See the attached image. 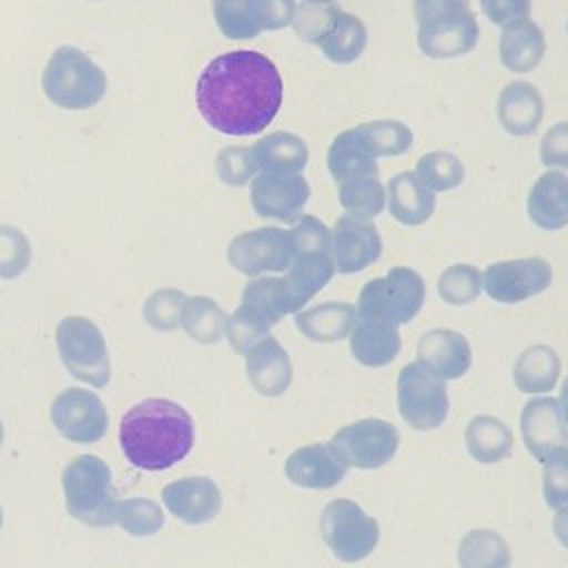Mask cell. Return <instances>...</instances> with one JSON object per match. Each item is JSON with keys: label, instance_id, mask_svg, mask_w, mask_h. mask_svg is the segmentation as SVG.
I'll list each match as a JSON object with an SVG mask.
<instances>
[{"label": "cell", "instance_id": "1", "mask_svg": "<svg viewBox=\"0 0 568 568\" xmlns=\"http://www.w3.org/2000/svg\"><path fill=\"white\" fill-rule=\"evenodd\" d=\"M284 82L260 51L237 49L215 55L195 82V106L206 124L224 135L262 133L277 115Z\"/></svg>", "mask_w": 568, "mask_h": 568}, {"label": "cell", "instance_id": "2", "mask_svg": "<svg viewBox=\"0 0 568 568\" xmlns=\"http://www.w3.org/2000/svg\"><path fill=\"white\" fill-rule=\"evenodd\" d=\"M195 442L191 415L171 399L151 397L120 422V446L126 459L142 470H164L189 455Z\"/></svg>", "mask_w": 568, "mask_h": 568}, {"label": "cell", "instance_id": "3", "mask_svg": "<svg viewBox=\"0 0 568 568\" xmlns=\"http://www.w3.org/2000/svg\"><path fill=\"white\" fill-rule=\"evenodd\" d=\"M286 313H297L286 280L255 277L244 286L240 306L226 317L224 335L240 355H246Z\"/></svg>", "mask_w": 568, "mask_h": 568}, {"label": "cell", "instance_id": "4", "mask_svg": "<svg viewBox=\"0 0 568 568\" xmlns=\"http://www.w3.org/2000/svg\"><path fill=\"white\" fill-rule=\"evenodd\" d=\"M42 91L60 109L84 111L104 98L106 75L82 49L64 44L42 71Z\"/></svg>", "mask_w": 568, "mask_h": 568}, {"label": "cell", "instance_id": "5", "mask_svg": "<svg viewBox=\"0 0 568 568\" xmlns=\"http://www.w3.org/2000/svg\"><path fill=\"white\" fill-rule=\"evenodd\" d=\"M62 488L71 517L95 528L115 524L118 499L106 462L95 455L73 457L62 473Z\"/></svg>", "mask_w": 568, "mask_h": 568}, {"label": "cell", "instance_id": "6", "mask_svg": "<svg viewBox=\"0 0 568 568\" xmlns=\"http://www.w3.org/2000/svg\"><path fill=\"white\" fill-rule=\"evenodd\" d=\"M426 300L422 275L408 266H395L382 277H373L359 291L355 313L384 320L393 326L408 324Z\"/></svg>", "mask_w": 568, "mask_h": 568}, {"label": "cell", "instance_id": "7", "mask_svg": "<svg viewBox=\"0 0 568 568\" xmlns=\"http://www.w3.org/2000/svg\"><path fill=\"white\" fill-rule=\"evenodd\" d=\"M55 344L62 364L75 379L95 388L109 384V351L100 328L91 320L82 315L62 317L55 326Z\"/></svg>", "mask_w": 568, "mask_h": 568}, {"label": "cell", "instance_id": "8", "mask_svg": "<svg viewBox=\"0 0 568 568\" xmlns=\"http://www.w3.org/2000/svg\"><path fill=\"white\" fill-rule=\"evenodd\" d=\"M320 532L331 552L346 564L368 557L379 541L377 521L351 499H333L324 506Z\"/></svg>", "mask_w": 568, "mask_h": 568}, {"label": "cell", "instance_id": "9", "mask_svg": "<svg viewBox=\"0 0 568 568\" xmlns=\"http://www.w3.org/2000/svg\"><path fill=\"white\" fill-rule=\"evenodd\" d=\"M293 20H304V24H295L300 38L313 42L322 55L335 64H351L366 49V24L348 11L326 9L322 13H313L311 18L295 13Z\"/></svg>", "mask_w": 568, "mask_h": 568}, {"label": "cell", "instance_id": "10", "mask_svg": "<svg viewBox=\"0 0 568 568\" xmlns=\"http://www.w3.org/2000/svg\"><path fill=\"white\" fill-rule=\"evenodd\" d=\"M397 406L410 428L433 430L442 426L448 415L446 382L426 373L417 362H410L397 377Z\"/></svg>", "mask_w": 568, "mask_h": 568}, {"label": "cell", "instance_id": "11", "mask_svg": "<svg viewBox=\"0 0 568 568\" xmlns=\"http://www.w3.org/2000/svg\"><path fill=\"white\" fill-rule=\"evenodd\" d=\"M328 446L346 466L371 470L390 462L399 446V433L390 422L366 417L339 428Z\"/></svg>", "mask_w": 568, "mask_h": 568}, {"label": "cell", "instance_id": "12", "mask_svg": "<svg viewBox=\"0 0 568 568\" xmlns=\"http://www.w3.org/2000/svg\"><path fill=\"white\" fill-rule=\"evenodd\" d=\"M229 264L244 275L280 273L293 260V242L288 231L277 226H260L235 235L226 251Z\"/></svg>", "mask_w": 568, "mask_h": 568}, {"label": "cell", "instance_id": "13", "mask_svg": "<svg viewBox=\"0 0 568 568\" xmlns=\"http://www.w3.org/2000/svg\"><path fill=\"white\" fill-rule=\"evenodd\" d=\"M552 284V266L544 257H517L490 264L481 273V291L499 304H517Z\"/></svg>", "mask_w": 568, "mask_h": 568}, {"label": "cell", "instance_id": "14", "mask_svg": "<svg viewBox=\"0 0 568 568\" xmlns=\"http://www.w3.org/2000/svg\"><path fill=\"white\" fill-rule=\"evenodd\" d=\"M479 40V24L470 7L444 11L417 22V47L435 60L470 53Z\"/></svg>", "mask_w": 568, "mask_h": 568}, {"label": "cell", "instance_id": "15", "mask_svg": "<svg viewBox=\"0 0 568 568\" xmlns=\"http://www.w3.org/2000/svg\"><path fill=\"white\" fill-rule=\"evenodd\" d=\"M311 195L302 173L257 171L251 180V206L257 217L275 222H295Z\"/></svg>", "mask_w": 568, "mask_h": 568}, {"label": "cell", "instance_id": "16", "mask_svg": "<svg viewBox=\"0 0 568 568\" xmlns=\"http://www.w3.org/2000/svg\"><path fill=\"white\" fill-rule=\"evenodd\" d=\"M53 426L75 444H93L104 437L109 415L102 399L84 388L62 390L51 406Z\"/></svg>", "mask_w": 568, "mask_h": 568}, {"label": "cell", "instance_id": "17", "mask_svg": "<svg viewBox=\"0 0 568 568\" xmlns=\"http://www.w3.org/2000/svg\"><path fill=\"white\" fill-rule=\"evenodd\" d=\"M521 437L528 453L539 464L568 450V430L561 399L537 397L526 402L521 410Z\"/></svg>", "mask_w": 568, "mask_h": 568}, {"label": "cell", "instance_id": "18", "mask_svg": "<svg viewBox=\"0 0 568 568\" xmlns=\"http://www.w3.org/2000/svg\"><path fill=\"white\" fill-rule=\"evenodd\" d=\"M382 255V237L368 220L342 215L331 229V257L342 275L359 273Z\"/></svg>", "mask_w": 568, "mask_h": 568}, {"label": "cell", "instance_id": "19", "mask_svg": "<svg viewBox=\"0 0 568 568\" xmlns=\"http://www.w3.org/2000/svg\"><path fill=\"white\" fill-rule=\"evenodd\" d=\"M470 344L457 331L433 328L417 342V364L442 382L462 377L470 368Z\"/></svg>", "mask_w": 568, "mask_h": 568}, {"label": "cell", "instance_id": "20", "mask_svg": "<svg viewBox=\"0 0 568 568\" xmlns=\"http://www.w3.org/2000/svg\"><path fill=\"white\" fill-rule=\"evenodd\" d=\"M162 501L184 524H206L222 508V493L209 477H182L162 488Z\"/></svg>", "mask_w": 568, "mask_h": 568}, {"label": "cell", "instance_id": "21", "mask_svg": "<svg viewBox=\"0 0 568 568\" xmlns=\"http://www.w3.org/2000/svg\"><path fill=\"white\" fill-rule=\"evenodd\" d=\"M348 466L333 453L328 444H308L293 450L284 464L286 477L302 488L326 490L337 486Z\"/></svg>", "mask_w": 568, "mask_h": 568}, {"label": "cell", "instance_id": "22", "mask_svg": "<svg viewBox=\"0 0 568 568\" xmlns=\"http://www.w3.org/2000/svg\"><path fill=\"white\" fill-rule=\"evenodd\" d=\"M497 120L501 129L515 138L532 135L544 120V98L539 89L526 80L508 82L497 98Z\"/></svg>", "mask_w": 568, "mask_h": 568}, {"label": "cell", "instance_id": "23", "mask_svg": "<svg viewBox=\"0 0 568 568\" xmlns=\"http://www.w3.org/2000/svg\"><path fill=\"white\" fill-rule=\"evenodd\" d=\"M246 375L260 395L277 397L282 395L293 377V366L288 353L271 335L262 337L246 351Z\"/></svg>", "mask_w": 568, "mask_h": 568}, {"label": "cell", "instance_id": "24", "mask_svg": "<svg viewBox=\"0 0 568 568\" xmlns=\"http://www.w3.org/2000/svg\"><path fill=\"white\" fill-rule=\"evenodd\" d=\"M348 342H351L353 357L359 364L371 366V368L390 364L397 357L399 346H402L397 326H393L384 320L371 317V315H362V313H355V322L348 333Z\"/></svg>", "mask_w": 568, "mask_h": 568}, {"label": "cell", "instance_id": "25", "mask_svg": "<svg viewBox=\"0 0 568 568\" xmlns=\"http://www.w3.org/2000/svg\"><path fill=\"white\" fill-rule=\"evenodd\" d=\"M528 217L544 231H559L568 224V178L564 171L548 169L528 191Z\"/></svg>", "mask_w": 568, "mask_h": 568}, {"label": "cell", "instance_id": "26", "mask_svg": "<svg viewBox=\"0 0 568 568\" xmlns=\"http://www.w3.org/2000/svg\"><path fill=\"white\" fill-rule=\"evenodd\" d=\"M388 213L406 226H419L435 211V193L428 191L415 171H399L386 186Z\"/></svg>", "mask_w": 568, "mask_h": 568}, {"label": "cell", "instance_id": "27", "mask_svg": "<svg viewBox=\"0 0 568 568\" xmlns=\"http://www.w3.org/2000/svg\"><path fill=\"white\" fill-rule=\"evenodd\" d=\"M501 29L499 62L513 73L532 71L546 53V38L541 27L530 18H524Z\"/></svg>", "mask_w": 568, "mask_h": 568}, {"label": "cell", "instance_id": "28", "mask_svg": "<svg viewBox=\"0 0 568 568\" xmlns=\"http://www.w3.org/2000/svg\"><path fill=\"white\" fill-rule=\"evenodd\" d=\"M335 275V266H333V257L331 251H320V248H311V251H297L293 253V260L286 268V284L293 297V304L297 311H302V306L315 297Z\"/></svg>", "mask_w": 568, "mask_h": 568}, {"label": "cell", "instance_id": "29", "mask_svg": "<svg viewBox=\"0 0 568 568\" xmlns=\"http://www.w3.org/2000/svg\"><path fill=\"white\" fill-rule=\"evenodd\" d=\"M326 166L335 182L355 178H377V158L371 153L357 129L337 133L326 151Z\"/></svg>", "mask_w": 568, "mask_h": 568}, {"label": "cell", "instance_id": "30", "mask_svg": "<svg viewBox=\"0 0 568 568\" xmlns=\"http://www.w3.org/2000/svg\"><path fill=\"white\" fill-rule=\"evenodd\" d=\"M355 322V306L348 302H322L295 313L297 331L311 342H339L348 337Z\"/></svg>", "mask_w": 568, "mask_h": 568}, {"label": "cell", "instance_id": "31", "mask_svg": "<svg viewBox=\"0 0 568 568\" xmlns=\"http://www.w3.org/2000/svg\"><path fill=\"white\" fill-rule=\"evenodd\" d=\"M253 158L260 171L273 173H302L308 164L306 142L288 131H275L260 138L253 146Z\"/></svg>", "mask_w": 568, "mask_h": 568}, {"label": "cell", "instance_id": "32", "mask_svg": "<svg viewBox=\"0 0 568 568\" xmlns=\"http://www.w3.org/2000/svg\"><path fill=\"white\" fill-rule=\"evenodd\" d=\"M559 371L561 362L557 351L546 344H535L517 357L513 379L521 393H546L555 388Z\"/></svg>", "mask_w": 568, "mask_h": 568}, {"label": "cell", "instance_id": "33", "mask_svg": "<svg viewBox=\"0 0 568 568\" xmlns=\"http://www.w3.org/2000/svg\"><path fill=\"white\" fill-rule=\"evenodd\" d=\"M466 448L479 464H497L510 455L513 448V433L510 428L493 417V415H477L468 422L466 433Z\"/></svg>", "mask_w": 568, "mask_h": 568}, {"label": "cell", "instance_id": "34", "mask_svg": "<svg viewBox=\"0 0 568 568\" xmlns=\"http://www.w3.org/2000/svg\"><path fill=\"white\" fill-rule=\"evenodd\" d=\"M213 20L229 40H251L264 31L262 0H213Z\"/></svg>", "mask_w": 568, "mask_h": 568}, {"label": "cell", "instance_id": "35", "mask_svg": "<svg viewBox=\"0 0 568 568\" xmlns=\"http://www.w3.org/2000/svg\"><path fill=\"white\" fill-rule=\"evenodd\" d=\"M226 311L211 297L193 295L184 300L180 326L186 335L200 344H215L224 337L226 328Z\"/></svg>", "mask_w": 568, "mask_h": 568}, {"label": "cell", "instance_id": "36", "mask_svg": "<svg viewBox=\"0 0 568 568\" xmlns=\"http://www.w3.org/2000/svg\"><path fill=\"white\" fill-rule=\"evenodd\" d=\"M457 559L462 568H508L510 548L499 532L475 528L462 539Z\"/></svg>", "mask_w": 568, "mask_h": 568}, {"label": "cell", "instance_id": "37", "mask_svg": "<svg viewBox=\"0 0 568 568\" xmlns=\"http://www.w3.org/2000/svg\"><path fill=\"white\" fill-rule=\"evenodd\" d=\"M337 197L346 215L359 220L377 217L386 206V189L377 178H355L339 182Z\"/></svg>", "mask_w": 568, "mask_h": 568}, {"label": "cell", "instance_id": "38", "mask_svg": "<svg viewBox=\"0 0 568 568\" xmlns=\"http://www.w3.org/2000/svg\"><path fill=\"white\" fill-rule=\"evenodd\" d=\"M355 129L375 158H395L413 146V131L399 120H373Z\"/></svg>", "mask_w": 568, "mask_h": 568}, {"label": "cell", "instance_id": "39", "mask_svg": "<svg viewBox=\"0 0 568 568\" xmlns=\"http://www.w3.org/2000/svg\"><path fill=\"white\" fill-rule=\"evenodd\" d=\"M415 175L422 180V184L433 191H453L464 182V164L455 153L448 151H430L424 153L415 164Z\"/></svg>", "mask_w": 568, "mask_h": 568}, {"label": "cell", "instance_id": "40", "mask_svg": "<svg viewBox=\"0 0 568 568\" xmlns=\"http://www.w3.org/2000/svg\"><path fill=\"white\" fill-rule=\"evenodd\" d=\"M115 524H120L133 537L155 535L164 526L162 508L144 497H131L115 506Z\"/></svg>", "mask_w": 568, "mask_h": 568}, {"label": "cell", "instance_id": "41", "mask_svg": "<svg viewBox=\"0 0 568 568\" xmlns=\"http://www.w3.org/2000/svg\"><path fill=\"white\" fill-rule=\"evenodd\" d=\"M437 293L450 306L470 304L481 293V273L473 264H453L442 271Z\"/></svg>", "mask_w": 568, "mask_h": 568}, {"label": "cell", "instance_id": "42", "mask_svg": "<svg viewBox=\"0 0 568 568\" xmlns=\"http://www.w3.org/2000/svg\"><path fill=\"white\" fill-rule=\"evenodd\" d=\"M189 295L178 288H158L153 291L142 308L146 324L155 331H175L180 326V315L184 300Z\"/></svg>", "mask_w": 568, "mask_h": 568}, {"label": "cell", "instance_id": "43", "mask_svg": "<svg viewBox=\"0 0 568 568\" xmlns=\"http://www.w3.org/2000/svg\"><path fill=\"white\" fill-rule=\"evenodd\" d=\"M257 162L251 146H224L215 158V173L226 186H246L257 175Z\"/></svg>", "mask_w": 568, "mask_h": 568}, {"label": "cell", "instance_id": "44", "mask_svg": "<svg viewBox=\"0 0 568 568\" xmlns=\"http://www.w3.org/2000/svg\"><path fill=\"white\" fill-rule=\"evenodd\" d=\"M31 262V246L22 231L0 224V277H18Z\"/></svg>", "mask_w": 568, "mask_h": 568}, {"label": "cell", "instance_id": "45", "mask_svg": "<svg viewBox=\"0 0 568 568\" xmlns=\"http://www.w3.org/2000/svg\"><path fill=\"white\" fill-rule=\"evenodd\" d=\"M288 235L293 242V253L311 248L331 251V229L315 215H300L288 229Z\"/></svg>", "mask_w": 568, "mask_h": 568}, {"label": "cell", "instance_id": "46", "mask_svg": "<svg viewBox=\"0 0 568 568\" xmlns=\"http://www.w3.org/2000/svg\"><path fill=\"white\" fill-rule=\"evenodd\" d=\"M544 499L550 508H564L568 501V450L544 462Z\"/></svg>", "mask_w": 568, "mask_h": 568}, {"label": "cell", "instance_id": "47", "mask_svg": "<svg viewBox=\"0 0 568 568\" xmlns=\"http://www.w3.org/2000/svg\"><path fill=\"white\" fill-rule=\"evenodd\" d=\"M539 158L544 166L564 171L568 166V124L557 122L541 140Z\"/></svg>", "mask_w": 568, "mask_h": 568}, {"label": "cell", "instance_id": "48", "mask_svg": "<svg viewBox=\"0 0 568 568\" xmlns=\"http://www.w3.org/2000/svg\"><path fill=\"white\" fill-rule=\"evenodd\" d=\"M481 13L497 27L513 24L528 18L530 0H479Z\"/></svg>", "mask_w": 568, "mask_h": 568}, {"label": "cell", "instance_id": "49", "mask_svg": "<svg viewBox=\"0 0 568 568\" xmlns=\"http://www.w3.org/2000/svg\"><path fill=\"white\" fill-rule=\"evenodd\" d=\"M264 7V31H280L295 18V0H262Z\"/></svg>", "mask_w": 568, "mask_h": 568}, {"label": "cell", "instance_id": "50", "mask_svg": "<svg viewBox=\"0 0 568 568\" xmlns=\"http://www.w3.org/2000/svg\"><path fill=\"white\" fill-rule=\"evenodd\" d=\"M470 7V0H413V11H415V22L426 20L430 16L453 11V9H464Z\"/></svg>", "mask_w": 568, "mask_h": 568}, {"label": "cell", "instance_id": "51", "mask_svg": "<svg viewBox=\"0 0 568 568\" xmlns=\"http://www.w3.org/2000/svg\"><path fill=\"white\" fill-rule=\"evenodd\" d=\"M306 4H313V7H328V4H333L335 0H304Z\"/></svg>", "mask_w": 568, "mask_h": 568}, {"label": "cell", "instance_id": "52", "mask_svg": "<svg viewBox=\"0 0 568 568\" xmlns=\"http://www.w3.org/2000/svg\"><path fill=\"white\" fill-rule=\"evenodd\" d=\"M2 437H4V430H2V422H0V446H2Z\"/></svg>", "mask_w": 568, "mask_h": 568}, {"label": "cell", "instance_id": "53", "mask_svg": "<svg viewBox=\"0 0 568 568\" xmlns=\"http://www.w3.org/2000/svg\"><path fill=\"white\" fill-rule=\"evenodd\" d=\"M0 526H2V508H0Z\"/></svg>", "mask_w": 568, "mask_h": 568}]
</instances>
